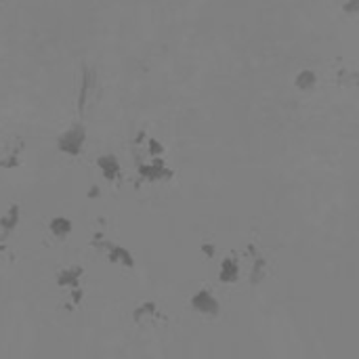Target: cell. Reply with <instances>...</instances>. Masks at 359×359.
<instances>
[{
    "label": "cell",
    "mask_w": 359,
    "mask_h": 359,
    "mask_svg": "<svg viewBox=\"0 0 359 359\" xmlns=\"http://www.w3.org/2000/svg\"><path fill=\"white\" fill-rule=\"evenodd\" d=\"M90 143V128L84 120H76L72 124H67L65 128H61L55 137V151L61 158L67 160H80Z\"/></svg>",
    "instance_id": "cell-1"
},
{
    "label": "cell",
    "mask_w": 359,
    "mask_h": 359,
    "mask_svg": "<svg viewBox=\"0 0 359 359\" xmlns=\"http://www.w3.org/2000/svg\"><path fill=\"white\" fill-rule=\"evenodd\" d=\"M29 154V143L19 133L0 135V175H15L23 168Z\"/></svg>",
    "instance_id": "cell-2"
},
{
    "label": "cell",
    "mask_w": 359,
    "mask_h": 359,
    "mask_svg": "<svg viewBox=\"0 0 359 359\" xmlns=\"http://www.w3.org/2000/svg\"><path fill=\"white\" fill-rule=\"evenodd\" d=\"M135 175L141 183H166L175 177V170L168 166V162L162 158H141L139 162H135Z\"/></svg>",
    "instance_id": "cell-3"
},
{
    "label": "cell",
    "mask_w": 359,
    "mask_h": 359,
    "mask_svg": "<svg viewBox=\"0 0 359 359\" xmlns=\"http://www.w3.org/2000/svg\"><path fill=\"white\" fill-rule=\"evenodd\" d=\"M93 164L99 170L101 179L109 185H118L124 181V168H122V160L120 154L114 149H103L99 154L93 156Z\"/></svg>",
    "instance_id": "cell-4"
},
{
    "label": "cell",
    "mask_w": 359,
    "mask_h": 359,
    "mask_svg": "<svg viewBox=\"0 0 359 359\" xmlns=\"http://www.w3.org/2000/svg\"><path fill=\"white\" fill-rule=\"evenodd\" d=\"M23 215H25V208L17 200L8 202L6 208L0 212V252H4L6 242H11L17 236V231L21 229Z\"/></svg>",
    "instance_id": "cell-5"
},
{
    "label": "cell",
    "mask_w": 359,
    "mask_h": 359,
    "mask_svg": "<svg viewBox=\"0 0 359 359\" xmlns=\"http://www.w3.org/2000/svg\"><path fill=\"white\" fill-rule=\"evenodd\" d=\"M84 282H86V269L80 263H67V265L55 269V273H53V288L61 290L63 294L72 288L84 286Z\"/></svg>",
    "instance_id": "cell-6"
},
{
    "label": "cell",
    "mask_w": 359,
    "mask_h": 359,
    "mask_svg": "<svg viewBox=\"0 0 359 359\" xmlns=\"http://www.w3.org/2000/svg\"><path fill=\"white\" fill-rule=\"evenodd\" d=\"M128 318H130V322H133V326H135L137 330H145V328L151 326L158 318H162V313H160V307H158L156 301L143 299V301H139V303L133 305Z\"/></svg>",
    "instance_id": "cell-7"
},
{
    "label": "cell",
    "mask_w": 359,
    "mask_h": 359,
    "mask_svg": "<svg viewBox=\"0 0 359 359\" xmlns=\"http://www.w3.org/2000/svg\"><path fill=\"white\" fill-rule=\"evenodd\" d=\"M74 231H76V223H74V219L67 217V215L57 212V215H53V217L46 221V233L50 236V240H53L55 244L67 242V240L74 236Z\"/></svg>",
    "instance_id": "cell-8"
},
{
    "label": "cell",
    "mask_w": 359,
    "mask_h": 359,
    "mask_svg": "<svg viewBox=\"0 0 359 359\" xmlns=\"http://www.w3.org/2000/svg\"><path fill=\"white\" fill-rule=\"evenodd\" d=\"M189 307H191L196 313H202V316H217L219 309H221L217 297H215L210 290H206V288L194 292V297L189 299Z\"/></svg>",
    "instance_id": "cell-9"
},
{
    "label": "cell",
    "mask_w": 359,
    "mask_h": 359,
    "mask_svg": "<svg viewBox=\"0 0 359 359\" xmlns=\"http://www.w3.org/2000/svg\"><path fill=\"white\" fill-rule=\"evenodd\" d=\"M238 276H240V265H238V261L233 259V257H227L223 263H221V267H219V278H221V282H236L238 280Z\"/></svg>",
    "instance_id": "cell-10"
},
{
    "label": "cell",
    "mask_w": 359,
    "mask_h": 359,
    "mask_svg": "<svg viewBox=\"0 0 359 359\" xmlns=\"http://www.w3.org/2000/svg\"><path fill=\"white\" fill-rule=\"evenodd\" d=\"M143 149H145V156H147V158H162V156L166 154L164 141H162L160 137H154V135H149V137L145 139Z\"/></svg>",
    "instance_id": "cell-11"
}]
</instances>
